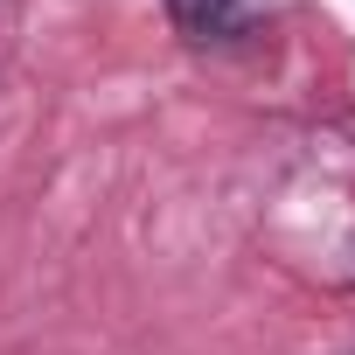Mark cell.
Returning a JSON list of instances; mask_svg holds the SVG:
<instances>
[{"instance_id": "obj_2", "label": "cell", "mask_w": 355, "mask_h": 355, "mask_svg": "<svg viewBox=\"0 0 355 355\" xmlns=\"http://www.w3.org/2000/svg\"><path fill=\"white\" fill-rule=\"evenodd\" d=\"M348 355H355V348H348Z\"/></svg>"}, {"instance_id": "obj_1", "label": "cell", "mask_w": 355, "mask_h": 355, "mask_svg": "<svg viewBox=\"0 0 355 355\" xmlns=\"http://www.w3.org/2000/svg\"><path fill=\"white\" fill-rule=\"evenodd\" d=\"M167 8H174V21H182V28L209 35V28H223V15H230V0H167Z\"/></svg>"}]
</instances>
